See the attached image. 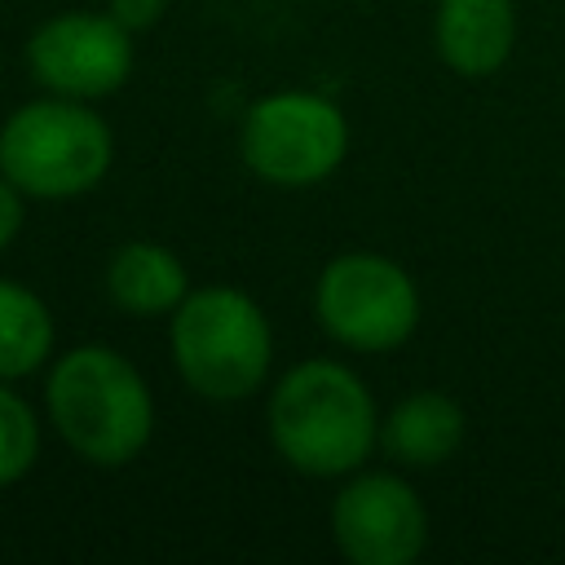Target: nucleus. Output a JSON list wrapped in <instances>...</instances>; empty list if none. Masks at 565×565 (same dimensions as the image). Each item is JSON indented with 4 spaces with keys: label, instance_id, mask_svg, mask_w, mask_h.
Instances as JSON below:
<instances>
[{
    "label": "nucleus",
    "instance_id": "nucleus-6",
    "mask_svg": "<svg viewBox=\"0 0 565 565\" xmlns=\"http://www.w3.org/2000/svg\"><path fill=\"white\" fill-rule=\"evenodd\" d=\"M419 287L384 252H340L313 282V318L340 349L393 353L419 327Z\"/></svg>",
    "mask_w": 565,
    "mask_h": 565
},
{
    "label": "nucleus",
    "instance_id": "nucleus-1",
    "mask_svg": "<svg viewBox=\"0 0 565 565\" xmlns=\"http://www.w3.org/2000/svg\"><path fill=\"white\" fill-rule=\"evenodd\" d=\"M278 459L305 477H349L380 446V411L362 375L335 358L296 362L265 406Z\"/></svg>",
    "mask_w": 565,
    "mask_h": 565
},
{
    "label": "nucleus",
    "instance_id": "nucleus-8",
    "mask_svg": "<svg viewBox=\"0 0 565 565\" xmlns=\"http://www.w3.org/2000/svg\"><path fill=\"white\" fill-rule=\"evenodd\" d=\"M331 539L353 565H411L428 547V508L397 472H349L331 499Z\"/></svg>",
    "mask_w": 565,
    "mask_h": 565
},
{
    "label": "nucleus",
    "instance_id": "nucleus-5",
    "mask_svg": "<svg viewBox=\"0 0 565 565\" xmlns=\"http://www.w3.org/2000/svg\"><path fill=\"white\" fill-rule=\"evenodd\" d=\"M238 154L252 177L278 190H309L335 177L349 154L344 110L313 88H278L247 106Z\"/></svg>",
    "mask_w": 565,
    "mask_h": 565
},
{
    "label": "nucleus",
    "instance_id": "nucleus-13",
    "mask_svg": "<svg viewBox=\"0 0 565 565\" xmlns=\"http://www.w3.org/2000/svg\"><path fill=\"white\" fill-rule=\"evenodd\" d=\"M40 459V419L31 402L0 380V490L18 486Z\"/></svg>",
    "mask_w": 565,
    "mask_h": 565
},
{
    "label": "nucleus",
    "instance_id": "nucleus-11",
    "mask_svg": "<svg viewBox=\"0 0 565 565\" xmlns=\"http://www.w3.org/2000/svg\"><path fill=\"white\" fill-rule=\"evenodd\" d=\"M468 419L463 406L441 388L406 393L384 419H380V446L402 468H437L463 446Z\"/></svg>",
    "mask_w": 565,
    "mask_h": 565
},
{
    "label": "nucleus",
    "instance_id": "nucleus-7",
    "mask_svg": "<svg viewBox=\"0 0 565 565\" xmlns=\"http://www.w3.org/2000/svg\"><path fill=\"white\" fill-rule=\"evenodd\" d=\"M26 66L44 93L97 102L128 84L132 31L110 9H66L31 31Z\"/></svg>",
    "mask_w": 565,
    "mask_h": 565
},
{
    "label": "nucleus",
    "instance_id": "nucleus-15",
    "mask_svg": "<svg viewBox=\"0 0 565 565\" xmlns=\"http://www.w3.org/2000/svg\"><path fill=\"white\" fill-rule=\"evenodd\" d=\"M106 9H110L132 35H141V31H150V26L163 18L168 0H106Z\"/></svg>",
    "mask_w": 565,
    "mask_h": 565
},
{
    "label": "nucleus",
    "instance_id": "nucleus-14",
    "mask_svg": "<svg viewBox=\"0 0 565 565\" xmlns=\"http://www.w3.org/2000/svg\"><path fill=\"white\" fill-rule=\"evenodd\" d=\"M22 225H26V194L0 172V252L22 234Z\"/></svg>",
    "mask_w": 565,
    "mask_h": 565
},
{
    "label": "nucleus",
    "instance_id": "nucleus-3",
    "mask_svg": "<svg viewBox=\"0 0 565 565\" xmlns=\"http://www.w3.org/2000/svg\"><path fill=\"white\" fill-rule=\"evenodd\" d=\"M177 375L203 402H247L265 388L274 366V327L265 309L230 287H194L168 318Z\"/></svg>",
    "mask_w": 565,
    "mask_h": 565
},
{
    "label": "nucleus",
    "instance_id": "nucleus-2",
    "mask_svg": "<svg viewBox=\"0 0 565 565\" xmlns=\"http://www.w3.org/2000/svg\"><path fill=\"white\" fill-rule=\"evenodd\" d=\"M44 411L62 446L88 468H124L154 437L146 375L110 344H75L53 358Z\"/></svg>",
    "mask_w": 565,
    "mask_h": 565
},
{
    "label": "nucleus",
    "instance_id": "nucleus-9",
    "mask_svg": "<svg viewBox=\"0 0 565 565\" xmlns=\"http://www.w3.org/2000/svg\"><path fill=\"white\" fill-rule=\"evenodd\" d=\"M433 49L459 79H490L516 49L512 0H437Z\"/></svg>",
    "mask_w": 565,
    "mask_h": 565
},
{
    "label": "nucleus",
    "instance_id": "nucleus-10",
    "mask_svg": "<svg viewBox=\"0 0 565 565\" xmlns=\"http://www.w3.org/2000/svg\"><path fill=\"white\" fill-rule=\"evenodd\" d=\"M102 282L110 305L132 318H172V309L194 291L185 260L154 238H132L115 247Z\"/></svg>",
    "mask_w": 565,
    "mask_h": 565
},
{
    "label": "nucleus",
    "instance_id": "nucleus-12",
    "mask_svg": "<svg viewBox=\"0 0 565 565\" xmlns=\"http://www.w3.org/2000/svg\"><path fill=\"white\" fill-rule=\"evenodd\" d=\"M53 313L40 291L18 278H0V380H26L53 358Z\"/></svg>",
    "mask_w": 565,
    "mask_h": 565
},
{
    "label": "nucleus",
    "instance_id": "nucleus-4",
    "mask_svg": "<svg viewBox=\"0 0 565 565\" xmlns=\"http://www.w3.org/2000/svg\"><path fill=\"white\" fill-rule=\"evenodd\" d=\"M115 163L110 124L93 102L44 93L0 124V172L26 199H79Z\"/></svg>",
    "mask_w": 565,
    "mask_h": 565
}]
</instances>
